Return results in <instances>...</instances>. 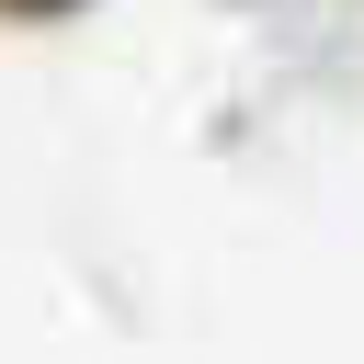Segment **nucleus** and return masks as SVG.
<instances>
[{"label":"nucleus","mask_w":364,"mask_h":364,"mask_svg":"<svg viewBox=\"0 0 364 364\" xmlns=\"http://www.w3.org/2000/svg\"><path fill=\"white\" fill-rule=\"evenodd\" d=\"M0 11H68V0H0Z\"/></svg>","instance_id":"obj_1"}]
</instances>
